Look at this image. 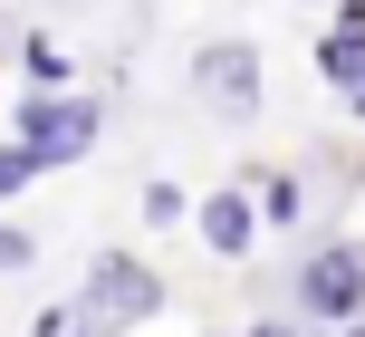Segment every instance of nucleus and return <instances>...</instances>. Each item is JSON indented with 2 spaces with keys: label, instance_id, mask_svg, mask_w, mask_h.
Returning a JSON list of instances; mask_svg holds the SVG:
<instances>
[{
  "label": "nucleus",
  "instance_id": "20e7f679",
  "mask_svg": "<svg viewBox=\"0 0 365 337\" xmlns=\"http://www.w3.org/2000/svg\"><path fill=\"white\" fill-rule=\"evenodd\" d=\"M192 96L221 116V126H250L259 116V96H269V68H259V39H202L192 49Z\"/></svg>",
  "mask_w": 365,
  "mask_h": 337
},
{
  "label": "nucleus",
  "instance_id": "f257e3e1",
  "mask_svg": "<svg viewBox=\"0 0 365 337\" xmlns=\"http://www.w3.org/2000/svg\"><path fill=\"white\" fill-rule=\"evenodd\" d=\"M77 308H87L96 337H125V328H145L154 308H164V270H154L145 251H96L87 280H77Z\"/></svg>",
  "mask_w": 365,
  "mask_h": 337
},
{
  "label": "nucleus",
  "instance_id": "ddd939ff",
  "mask_svg": "<svg viewBox=\"0 0 365 337\" xmlns=\"http://www.w3.org/2000/svg\"><path fill=\"white\" fill-rule=\"evenodd\" d=\"M29 261H38V241H29L19 222H0V270H29Z\"/></svg>",
  "mask_w": 365,
  "mask_h": 337
},
{
  "label": "nucleus",
  "instance_id": "f03ea898",
  "mask_svg": "<svg viewBox=\"0 0 365 337\" xmlns=\"http://www.w3.org/2000/svg\"><path fill=\"white\" fill-rule=\"evenodd\" d=\"M10 135L38 154V173H68L77 154L106 135V106H96V96H77V87H38V96H19Z\"/></svg>",
  "mask_w": 365,
  "mask_h": 337
},
{
  "label": "nucleus",
  "instance_id": "dca6fc26",
  "mask_svg": "<svg viewBox=\"0 0 365 337\" xmlns=\"http://www.w3.org/2000/svg\"><path fill=\"white\" fill-rule=\"evenodd\" d=\"M356 173H365V164H356Z\"/></svg>",
  "mask_w": 365,
  "mask_h": 337
},
{
  "label": "nucleus",
  "instance_id": "f8f14e48",
  "mask_svg": "<svg viewBox=\"0 0 365 337\" xmlns=\"http://www.w3.org/2000/svg\"><path fill=\"white\" fill-rule=\"evenodd\" d=\"M317 49H365V0H336V19H327Z\"/></svg>",
  "mask_w": 365,
  "mask_h": 337
},
{
  "label": "nucleus",
  "instance_id": "4468645a",
  "mask_svg": "<svg viewBox=\"0 0 365 337\" xmlns=\"http://www.w3.org/2000/svg\"><path fill=\"white\" fill-rule=\"evenodd\" d=\"M240 337H317V328H298V318H250Z\"/></svg>",
  "mask_w": 365,
  "mask_h": 337
},
{
  "label": "nucleus",
  "instance_id": "9d476101",
  "mask_svg": "<svg viewBox=\"0 0 365 337\" xmlns=\"http://www.w3.org/2000/svg\"><path fill=\"white\" fill-rule=\"evenodd\" d=\"M29 183H38V154L10 135V145H0V203H10V193H29Z\"/></svg>",
  "mask_w": 365,
  "mask_h": 337
},
{
  "label": "nucleus",
  "instance_id": "9b49d317",
  "mask_svg": "<svg viewBox=\"0 0 365 337\" xmlns=\"http://www.w3.org/2000/svg\"><path fill=\"white\" fill-rule=\"evenodd\" d=\"M29 337H96V328H87V308H77V299H58V308H38V318H29Z\"/></svg>",
  "mask_w": 365,
  "mask_h": 337
},
{
  "label": "nucleus",
  "instance_id": "2eb2a0df",
  "mask_svg": "<svg viewBox=\"0 0 365 337\" xmlns=\"http://www.w3.org/2000/svg\"><path fill=\"white\" fill-rule=\"evenodd\" d=\"M336 337H365V318H346V328H336Z\"/></svg>",
  "mask_w": 365,
  "mask_h": 337
},
{
  "label": "nucleus",
  "instance_id": "39448f33",
  "mask_svg": "<svg viewBox=\"0 0 365 337\" xmlns=\"http://www.w3.org/2000/svg\"><path fill=\"white\" fill-rule=\"evenodd\" d=\"M192 241L212 251V261H250L259 251V193H250V173H231V183H212L192 203Z\"/></svg>",
  "mask_w": 365,
  "mask_h": 337
},
{
  "label": "nucleus",
  "instance_id": "6e6552de",
  "mask_svg": "<svg viewBox=\"0 0 365 337\" xmlns=\"http://www.w3.org/2000/svg\"><path fill=\"white\" fill-rule=\"evenodd\" d=\"M19 68H29L38 87H68V77H77V58H68V39H48V29H29V39H19Z\"/></svg>",
  "mask_w": 365,
  "mask_h": 337
},
{
  "label": "nucleus",
  "instance_id": "7ed1b4c3",
  "mask_svg": "<svg viewBox=\"0 0 365 337\" xmlns=\"http://www.w3.org/2000/svg\"><path fill=\"white\" fill-rule=\"evenodd\" d=\"M289 299H298V318H308V328L365 318V241H317V251H298Z\"/></svg>",
  "mask_w": 365,
  "mask_h": 337
},
{
  "label": "nucleus",
  "instance_id": "0eeeda50",
  "mask_svg": "<svg viewBox=\"0 0 365 337\" xmlns=\"http://www.w3.org/2000/svg\"><path fill=\"white\" fill-rule=\"evenodd\" d=\"M317 77L336 87V106L365 126V49H317Z\"/></svg>",
  "mask_w": 365,
  "mask_h": 337
},
{
  "label": "nucleus",
  "instance_id": "1a4fd4ad",
  "mask_svg": "<svg viewBox=\"0 0 365 337\" xmlns=\"http://www.w3.org/2000/svg\"><path fill=\"white\" fill-rule=\"evenodd\" d=\"M145 222H154V231H173V222H192V193H182L173 173H145Z\"/></svg>",
  "mask_w": 365,
  "mask_h": 337
},
{
  "label": "nucleus",
  "instance_id": "423d86ee",
  "mask_svg": "<svg viewBox=\"0 0 365 337\" xmlns=\"http://www.w3.org/2000/svg\"><path fill=\"white\" fill-rule=\"evenodd\" d=\"M250 193H259V231H298V212H308V183L279 164H250Z\"/></svg>",
  "mask_w": 365,
  "mask_h": 337
}]
</instances>
